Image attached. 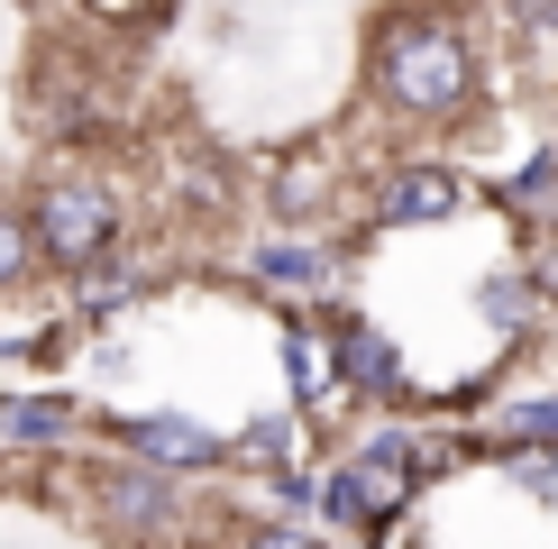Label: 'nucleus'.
Wrapping results in <instances>:
<instances>
[{
  "mask_svg": "<svg viewBox=\"0 0 558 549\" xmlns=\"http://www.w3.org/2000/svg\"><path fill=\"white\" fill-rule=\"evenodd\" d=\"M64 422H74V403H64V394H10V412H0L10 440H56Z\"/></svg>",
  "mask_w": 558,
  "mask_h": 549,
  "instance_id": "8",
  "label": "nucleus"
},
{
  "mask_svg": "<svg viewBox=\"0 0 558 549\" xmlns=\"http://www.w3.org/2000/svg\"><path fill=\"white\" fill-rule=\"evenodd\" d=\"M422 476H430V467H422V449H412V440H366V449L339 467L330 513H339V522H393Z\"/></svg>",
  "mask_w": 558,
  "mask_h": 549,
  "instance_id": "3",
  "label": "nucleus"
},
{
  "mask_svg": "<svg viewBox=\"0 0 558 549\" xmlns=\"http://www.w3.org/2000/svg\"><path fill=\"white\" fill-rule=\"evenodd\" d=\"M320 193H330V183H320V166H284V174H275V211H284V220L320 211Z\"/></svg>",
  "mask_w": 558,
  "mask_h": 549,
  "instance_id": "9",
  "label": "nucleus"
},
{
  "mask_svg": "<svg viewBox=\"0 0 558 549\" xmlns=\"http://www.w3.org/2000/svg\"><path fill=\"white\" fill-rule=\"evenodd\" d=\"M513 202H522V211H549V202H558V156H531V166L513 174Z\"/></svg>",
  "mask_w": 558,
  "mask_h": 549,
  "instance_id": "12",
  "label": "nucleus"
},
{
  "mask_svg": "<svg viewBox=\"0 0 558 549\" xmlns=\"http://www.w3.org/2000/svg\"><path fill=\"white\" fill-rule=\"evenodd\" d=\"M376 91L403 120H458L476 91V56L449 19H403L385 46H376Z\"/></svg>",
  "mask_w": 558,
  "mask_h": 549,
  "instance_id": "1",
  "label": "nucleus"
},
{
  "mask_svg": "<svg viewBox=\"0 0 558 549\" xmlns=\"http://www.w3.org/2000/svg\"><path fill=\"white\" fill-rule=\"evenodd\" d=\"M513 10V28H558V0H504Z\"/></svg>",
  "mask_w": 558,
  "mask_h": 549,
  "instance_id": "16",
  "label": "nucleus"
},
{
  "mask_svg": "<svg viewBox=\"0 0 558 549\" xmlns=\"http://www.w3.org/2000/svg\"><path fill=\"white\" fill-rule=\"evenodd\" d=\"M120 440L137 449V467H156V476H174V467H211L220 440L202 422H174V412H137V422H120Z\"/></svg>",
  "mask_w": 558,
  "mask_h": 549,
  "instance_id": "4",
  "label": "nucleus"
},
{
  "mask_svg": "<svg viewBox=\"0 0 558 549\" xmlns=\"http://www.w3.org/2000/svg\"><path fill=\"white\" fill-rule=\"evenodd\" d=\"M513 430H522V440H558V403H522Z\"/></svg>",
  "mask_w": 558,
  "mask_h": 549,
  "instance_id": "15",
  "label": "nucleus"
},
{
  "mask_svg": "<svg viewBox=\"0 0 558 549\" xmlns=\"http://www.w3.org/2000/svg\"><path fill=\"white\" fill-rule=\"evenodd\" d=\"M284 366H293V385H302V394H312V385L330 376V366H320V349H312V339H302V330L284 339Z\"/></svg>",
  "mask_w": 558,
  "mask_h": 549,
  "instance_id": "13",
  "label": "nucleus"
},
{
  "mask_svg": "<svg viewBox=\"0 0 558 549\" xmlns=\"http://www.w3.org/2000/svg\"><path fill=\"white\" fill-rule=\"evenodd\" d=\"M239 549H320V540L302 532V522H266V532H247Z\"/></svg>",
  "mask_w": 558,
  "mask_h": 549,
  "instance_id": "14",
  "label": "nucleus"
},
{
  "mask_svg": "<svg viewBox=\"0 0 558 549\" xmlns=\"http://www.w3.org/2000/svg\"><path fill=\"white\" fill-rule=\"evenodd\" d=\"M458 202H468V183H458L449 166H403V174L385 183L376 220H385V229H422V220H449Z\"/></svg>",
  "mask_w": 558,
  "mask_h": 549,
  "instance_id": "5",
  "label": "nucleus"
},
{
  "mask_svg": "<svg viewBox=\"0 0 558 549\" xmlns=\"http://www.w3.org/2000/svg\"><path fill=\"white\" fill-rule=\"evenodd\" d=\"M28 239H37V257H56V266H101V257H110V239H120V211H110L101 183L56 174V183L37 193Z\"/></svg>",
  "mask_w": 558,
  "mask_h": 549,
  "instance_id": "2",
  "label": "nucleus"
},
{
  "mask_svg": "<svg viewBox=\"0 0 558 549\" xmlns=\"http://www.w3.org/2000/svg\"><path fill=\"white\" fill-rule=\"evenodd\" d=\"M339 376L357 385V394H393L403 385V357H393L385 330H366V320H339Z\"/></svg>",
  "mask_w": 558,
  "mask_h": 549,
  "instance_id": "7",
  "label": "nucleus"
},
{
  "mask_svg": "<svg viewBox=\"0 0 558 549\" xmlns=\"http://www.w3.org/2000/svg\"><path fill=\"white\" fill-rule=\"evenodd\" d=\"M239 449H247V457H284V430H275V422H257V430H247Z\"/></svg>",
  "mask_w": 558,
  "mask_h": 549,
  "instance_id": "17",
  "label": "nucleus"
},
{
  "mask_svg": "<svg viewBox=\"0 0 558 549\" xmlns=\"http://www.w3.org/2000/svg\"><path fill=\"white\" fill-rule=\"evenodd\" d=\"M28 266H37V239H28V220H10V211H0V293H10Z\"/></svg>",
  "mask_w": 558,
  "mask_h": 549,
  "instance_id": "11",
  "label": "nucleus"
},
{
  "mask_svg": "<svg viewBox=\"0 0 558 549\" xmlns=\"http://www.w3.org/2000/svg\"><path fill=\"white\" fill-rule=\"evenodd\" d=\"M101 513L120 522V532H166L174 522V486L156 467H110L101 476Z\"/></svg>",
  "mask_w": 558,
  "mask_h": 549,
  "instance_id": "6",
  "label": "nucleus"
},
{
  "mask_svg": "<svg viewBox=\"0 0 558 549\" xmlns=\"http://www.w3.org/2000/svg\"><path fill=\"white\" fill-rule=\"evenodd\" d=\"M257 274H275V284H320V274H330V257H320V247H266Z\"/></svg>",
  "mask_w": 558,
  "mask_h": 549,
  "instance_id": "10",
  "label": "nucleus"
}]
</instances>
